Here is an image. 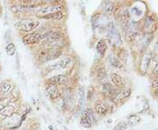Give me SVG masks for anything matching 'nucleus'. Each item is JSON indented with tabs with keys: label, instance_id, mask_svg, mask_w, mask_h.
I'll return each mask as SVG.
<instances>
[{
	"label": "nucleus",
	"instance_id": "9d476101",
	"mask_svg": "<svg viewBox=\"0 0 158 130\" xmlns=\"http://www.w3.org/2000/svg\"><path fill=\"white\" fill-rule=\"evenodd\" d=\"M46 90H47V92H48V96H49L51 99H56L60 96V92H59V90H58V87L55 84L50 83L49 85H48Z\"/></svg>",
	"mask_w": 158,
	"mask_h": 130
},
{
	"label": "nucleus",
	"instance_id": "bb28decb",
	"mask_svg": "<svg viewBox=\"0 0 158 130\" xmlns=\"http://www.w3.org/2000/svg\"><path fill=\"white\" fill-rule=\"evenodd\" d=\"M126 128H127V123H125L124 121H120L115 126L113 130H126Z\"/></svg>",
	"mask_w": 158,
	"mask_h": 130
},
{
	"label": "nucleus",
	"instance_id": "1a4fd4ad",
	"mask_svg": "<svg viewBox=\"0 0 158 130\" xmlns=\"http://www.w3.org/2000/svg\"><path fill=\"white\" fill-rule=\"evenodd\" d=\"M138 30H139V26L138 23L135 21H132V22L128 23V25L127 26V34L128 37H132L135 38L137 34H138Z\"/></svg>",
	"mask_w": 158,
	"mask_h": 130
},
{
	"label": "nucleus",
	"instance_id": "f03ea898",
	"mask_svg": "<svg viewBox=\"0 0 158 130\" xmlns=\"http://www.w3.org/2000/svg\"><path fill=\"white\" fill-rule=\"evenodd\" d=\"M62 10V6H48V7H44L40 9L39 11L36 12V15L39 17H45L50 14H54L56 12H60V11Z\"/></svg>",
	"mask_w": 158,
	"mask_h": 130
},
{
	"label": "nucleus",
	"instance_id": "c756f323",
	"mask_svg": "<svg viewBox=\"0 0 158 130\" xmlns=\"http://www.w3.org/2000/svg\"><path fill=\"white\" fill-rule=\"evenodd\" d=\"M152 87H153V88H158V78L153 80V81H152Z\"/></svg>",
	"mask_w": 158,
	"mask_h": 130
},
{
	"label": "nucleus",
	"instance_id": "c85d7f7f",
	"mask_svg": "<svg viewBox=\"0 0 158 130\" xmlns=\"http://www.w3.org/2000/svg\"><path fill=\"white\" fill-rule=\"evenodd\" d=\"M131 95V90L130 89H126V90L122 92V96L123 98H127Z\"/></svg>",
	"mask_w": 158,
	"mask_h": 130
},
{
	"label": "nucleus",
	"instance_id": "b1692460",
	"mask_svg": "<svg viewBox=\"0 0 158 130\" xmlns=\"http://www.w3.org/2000/svg\"><path fill=\"white\" fill-rule=\"evenodd\" d=\"M109 60H110V62L113 67H116V68H121L122 67V63L119 62V60L117 57H110Z\"/></svg>",
	"mask_w": 158,
	"mask_h": 130
},
{
	"label": "nucleus",
	"instance_id": "f257e3e1",
	"mask_svg": "<svg viewBox=\"0 0 158 130\" xmlns=\"http://www.w3.org/2000/svg\"><path fill=\"white\" fill-rule=\"evenodd\" d=\"M39 26L38 21L30 20V19H20L15 22V27L23 32H30L33 31Z\"/></svg>",
	"mask_w": 158,
	"mask_h": 130
},
{
	"label": "nucleus",
	"instance_id": "5701e85b",
	"mask_svg": "<svg viewBox=\"0 0 158 130\" xmlns=\"http://www.w3.org/2000/svg\"><path fill=\"white\" fill-rule=\"evenodd\" d=\"M6 52L7 53L8 56L12 57L15 54V52H16V47H15V45L13 43H9L8 45L6 46Z\"/></svg>",
	"mask_w": 158,
	"mask_h": 130
},
{
	"label": "nucleus",
	"instance_id": "dca6fc26",
	"mask_svg": "<svg viewBox=\"0 0 158 130\" xmlns=\"http://www.w3.org/2000/svg\"><path fill=\"white\" fill-rule=\"evenodd\" d=\"M12 88H13V85L10 81H4L0 86V91L4 94H7V93L11 92Z\"/></svg>",
	"mask_w": 158,
	"mask_h": 130
},
{
	"label": "nucleus",
	"instance_id": "423d86ee",
	"mask_svg": "<svg viewBox=\"0 0 158 130\" xmlns=\"http://www.w3.org/2000/svg\"><path fill=\"white\" fill-rule=\"evenodd\" d=\"M41 39V34H38V33H33V34H27L25 35L22 38L23 42L26 45H29V44H34L37 43Z\"/></svg>",
	"mask_w": 158,
	"mask_h": 130
},
{
	"label": "nucleus",
	"instance_id": "2eb2a0df",
	"mask_svg": "<svg viewBox=\"0 0 158 130\" xmlns=\"http://www.w3.org/2000/svg\"><path fill=\"white\" fill-rule=\"evenodd\" d=\"M107 49V45H106V42L104 40H100L96 46V50L98 53L99 56L103 57L105 54H106V51Z\"/></svg>",
	"mask_w": 158,
	"mask_h": 130
},
{
	"label": "nucleus",
	"instance_id": "aec40b11",
	"mask_svg": "<svg viewBox=\"0 0 158 130\" xmlns=\"http://www.w3.org/2000/svg\"><path fill=\"white\" fill-rule=\"evenodd\" d=\"M33 8H32V6H13V7H11V11H14V12H16V13H19V12H25V11H28L30 10H32Z\"/></svg>",
	"mask_w": 158,
	"mask_h": 130
},
{
	"label": "nucleus",
	"instance_id": "4468645a",
	"mask_svg": "<svg viewBox=\"0 0 158 130\" xmlns=\"http://www.w3.org/2000/svg\"><path fill=\"white\" fill-rule=\"evenodd\" d=\"M111 79H112V82H113V84L116 86H118V87H124L125 85H126L124 79L122 78V77L119 76L117 73L111 74Z\"/></svg>",
	"mask_w": 158,
	"mask_h": 130
},
{
	"label": "nucleus",
	"instance_id": "7c9ffc66",
	"mask_svg": "<svg viewBox=\"0 0 158 130\" xmlns=\"http://www.w3.org/2000/svg\"><path fill=\"white\" fill-rule=\"evenodd\" d=\"M154 73L156 74V75H158V62L157 63H156V67H155V69H154Z\"/></svg>",
	"mask_w": 158,
	"mask_h": 130
},
{
	"label": "nucleus",
	"instance_id": "412c9836",
	"mask_svg": "<svg viewBox=\"0 0 158 130\" xmlns=\"http://www.w3.org/2000/svg\"><path fill=\"white\" fill-rule=\"evenodd\" d=\"M103 90H104L106 94L112 95V96L117 94V92H116L115 89L113 88L112 85H109V84H106V85H104V87H103Z\"/></svg>",
	"mask_w": 158,
	"mask_h": 130
},
{
	"label": "nucleus",
	"instance_id": "7ed1b4c3",
	"mask_svg": "<svg viewBox=\"0 0 158 130\" xmlns=\"http://www.w3.org/2000/svg\"><path fill=\"white\" fill-rule=\"evenodd\" d=\"M72 62V58L70 57H63L60 61H58L56 63H53L49 66V68L52 69H67L71 64Z\"/></svg>",
	"mask_w": 158,
	"mask_h": 130
},
{
	"label": "nucleus",
	"instance_id": "ddd939ff",
	"mask_svg": "<svg viewBox=\"0 0 158 130\" xmlns=\"http://www.w3.org/2000/svg\"><path fill=\"white\" fill-rule=\"evenodd\" d=\"M95 111H96V113H98V114H99V115H106L108 112L107 106H106L104 102L98 100V101H97L96 104H95Z\"/></svg>",
	"mask_w": 158,
	"mask_h": 130
},
{
	"label": "nucleus",
	"instance_id": "4be33fe9",
	"mask_svg": "<svg viewBox=\"0 0 158 130\" xmlns=\"http://www.w3.org/2000/svg\"><path fill=\"white\" fill-rule=\"evenodd\" d=\"M103 10L106 11V13L110 14L112 13L114 10V5L111 2H105L104 6H103Z\"/></svg>",
	"mask_w": 158,
	"mask_h": 130
},
{
	"label": "nucleus",
	"instance_id": "20e7f679",
	"mask_svg": "<svg viewBox=\"0 0 158 130\" xmlns=\"http://www.w3.org/2000/svg\"><path fill=\"white\" fill-rule=\"evenodd\" d=\"M151 58H152V54L148 52L143 55V57H141V64H140V70L141 73L145 74L147 72L148 69L149 68L150 62H151Z\"/></svg>",
	"mask_w": 158,
	"mask_h": 130
},
{
	"label": "nucleus",
	"instance_id": "6ab92c4d",
	"mask_svg": "<svg viewBox=\"0 0 158 130\" xmlns=\"http://www.w3.org/2000/svg\"><path fill=\"white\" fill-rule=\"evenodd\" d=\"M156 19L154 18V15H150V16H148L146 20H145V29H151L154 30V26L156 25Z\"/></svg>",
	"mask_w": 158,
	"mask_h": 130
},
{
	"label": "nucleus",
	"instance_id": "9b49d317",
	"mask_svg": "<svg viewBox=\"0 0 158 130\" xmlns=\"http://www.w3.org/2000/svg\"><path fill=\"white\" fill-rule=\"evenodd\" d=\"M50 82L52 84L59 85H65L69 83V78L67 76L65 75H57L53 77L50 79Z\"/></svg>",
	"mask_w": 158,
	"mask_h": 130
},
{
	"label": "nucleus",
	"instance_id": "a878e982",
	"mask_svg": "<svg viewBox=\"0 0 158 130\" xmlns=\"http://www.w3.org/2000/svg\"><path fill=\"white\" fill-rule=\"evenodd\" d=\"M63 17V14L62 12H56V13H54V14H50V15H48L45 16V19H61Z\"/></svg>",
	"mask_w": 158,
	"mask_h": 130
},
{
	"label": "nucleus",
	"instance_id": "cd10ccee",
	"mask_svg": "<svg viewBox=\"0 0 158 130\" xmlns=\"http://www.w3.org/2000/svg\"><path fill=\"white\" fill-rule=\"evenodd\" d=\"M105 76H106V70H105V69L104 68L99 69L98 70V72H97V77L98 78V79H102V78H105Z\"/></svg>",
	"mask_w": 158,
	"mask_h": 130
},
{
	"label": "nucleus",
	"instance_id": "39448f33",
	"mask_svg": "<svg viewBox=\"0 0 158 130\" xmlns=\"http://www.w3.org/2000/svg\"><path fill=\"white\" fill-rule=\"evenodd\" d=\"M81 125L85 128H90L92 125V115L90 109H85L81 115Z\"/></svg>",
	"mask_w": 158,
	"mask_h": 130
},
{
	"label": "nucleus",
	"instance_id": "f3484780",
	"mask_svg": "<svg viewBox=\"0 0 158 130\" xmlns=\"http://www.w3.org/2000/svg\"><path fill=\"white\" fill-rule=\"evenodd\" d=\"M141 118L140 116H138V115H135V114L129 116V117H128V120H127V124L129 125L130 127L136 126V125H138L139 123H141Z\"/></svg>",
	"mask_w": 158,
	"mask_h": 130
},
{
	"label": "nucleus",
	"instance_id": "2f4dec72",
	"mask_svg": "<svg viewBox=\"0 0 158 130\" xmlns=\"http://www.w3.org/2000/svg\"><path fill=\"white\" fill-rule=\"evenodd\" d=\"M155 51H156V53L157 54L158 56V40L157 42H156V47H155Z\"/></svg>",
	"mask_w": 158,
	"mask_h": 130
},
{
	"label": "nucleus",
	"instance_id": "f8f14e48",
	"mask_svg": "<svg viewBox=\"0 0 158 130\" xmlns=\"http://www.w3.org/2000/svg\"><path fill=\"white\" fill-rule=\"evenodd\" d=\"M19 120H20V117L19 115L18 114H13L11 117H8L4 121V124L9 127V128H12V127H15L17 125L19 124Z\"/></svg>",
	"mask_w": 158,
	"mask_h": 130
},
{
	"label": "nucleus",
	"instance_id": "6e6552de",
	"mask_svg": "<svg viewBox=\"0 0 158 130\" xmlns=\"http://www.w3.org/2000/svg\"><path fill=\"white\" fill-rule=\"evenodd\" d=\"M118 18L123 27H127L129 23V13L126 8H121L118 11Z\"/></svg>",
	"mask_w": 158,
	"mask_h": 130
},
{
	"label": "nucleus",
	"instance_id": "0eeeda50",
	"mask_svg": "<svg viewBox=\"0 0 158 130\" xmlns=\"http://www.w3.org/2000/svg\"><path fill=\"white\" fill-rule=\"evenodd\" d=\"M16 109H17V107H16L15 104L7 105V106L4 107L0 110V115H1V116H4V117H6V118L11 117V116H12V115L14 114Z\"/></svg>",
	"mask_w": 158,
	"mask_h": 130
},
{
	"label": "nucleus",
	"instance_id": "393cba45",
	"mask_svg": "<svg viewBox=\"0 0 158 130\" xmlns=\"http://www.w3.org/2000/svg\"><path fill=\"white\" fill-rule=\"evenodd\" d=\"M77 97H78L79 107H80L84 104V100H85V92H84V89L83 88H79L78 89Z\"/></svg>",
	"mask_w": 158,
	"mask_h": 130
},
{
	"label": "nucleus",
	"instance_id": "a211bd4d",
	"mask_svg": "<svg viewBox=\"0 0 158 130\" xmlns=\"http://www.w3.org/2000/svg\"><path fill=\"white\" fill-rule=\"evenodd\" d=\"M92 26L94 28H98L103 26V17L101 14H97L92 18Z\"/></svg>",
	"mask_w": 158,
	"mask_h": 130
}]
</instances>
